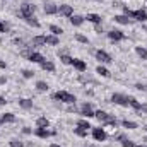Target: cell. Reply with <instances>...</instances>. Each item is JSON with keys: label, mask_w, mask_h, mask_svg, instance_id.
<instances>
[{"label": "cell", "mask_w": 147, "mask_h": 147, "mask_svg": "<svg viewBox=\"0 0 147 147\" xmlns=\"http://www.w3.org/2000/svg\"><path fill=\"white\" fill-rule=\"evenodd\" d=\"M53 98L62 101V103H67V105H74L75 103V96L70 94V92H67V91H58V92H55Z\"/></svg>", "instance_id": "obj_1"}, {"label": "cell", "mask_w": 147, "mask_h": 147, "mask_svg": "<svg viewBox=\"0 0 147 147\" xmlns=\"http://www.w3.org/2000/svg\"><path fill=\"white\" fill-rule=\"evenodd\" d=\"M34 10H36V5H33V3H22V5H21V17H22V19L33 17Z\"/></svg>", "instance_id": "obj_2"}, {"label": "cell", "mask_w": 147, "mask_h": 147, "mask_svg": "<svg viewBox=\"0 0 147 147\" xmlns=\"http://www.w3.org/2000/svg\"><path fill=\"white\" fill-rule=\"evenodd\" d=\"M94 116L103 123V125H106V123H110V121H115L116 118L115 116H111L110 113H106V111H103V110H99V111H94Z\"/></svg>", "instance_id": "obj_3"}, {"label": "cell", "mask_w": 147, "mask_h": 147, "mask_svg": "<svg viewBox=\"0 0 147 147\" xmlns=\"http://www.w3.org/2000/svg\"><path fill=\"white\" fill-rule=\"evenodd\" d=\"M111 101L115 103V105H118V106H128V96H125V94H120V92H115L113 96H111Z\"/></svg>", "instance_id": "obj_4"}, {"label": "cell", "mask_w": 147, "mask_h": 147, "mask_svg": "<svg viewBox=\"0 0 147 147\" xmlns=\"http://www.w3.org/2000/svg\"><path fill=\"white\" fill-rule=\"evenodd\" d=\"M58 14H60V16H63V17H72V16H74L72 5H69V3H62V5L58 7Z\"/></svg>", "instance_id": "obj_5"}, {"label": "cell", "mask_w": 147, "mask_h": 147, "mask_svg": "<svg viewBox=\"0 0 147 147\" xmlns=\"http://www.w3.org/2000/svg\"><path fill=\"white\" fill-rule=\"evenodd\" d=\"M92 137H94L98 142H103V140H106V137H108V135H106L105 128H101V127H99V128H92Z\"/></svg>", "instance_id": "obj_6"}, {"label": "cell", "mask_w": 147, "mask_h": 147, "mask_svg": "<svg viewBox=\"0 0 147 147\" xmlns=\"http://www.w3.org/2000/svg\"><path fill=\"white\" fill-rule=\"evenodd\" d=\"M96 58H98L101 63H111V62H113L111 57L106 53V51H103V50H98V51H96Z\"/></svg>", "instance_id": "obj_7"}, {"label": "cell", "mask_w": 147, "mask_h": 147, "mask_svg": "<svg viewBox=\"0 0 147 147\" xmlns=\"http://www.w3.org/2000/svg\"><path fill=\"white\" fill-rule=\"evenodd\" d=\"M80 113L86 116V118H92L94 116V111H92V106L89 105V103H84L82 106H80Z\"/></svg>", "instance_id": "obj_8"}, {"label": "cell", "mask_w": 147, "mask_h": 147, "mask_svg": "<svg viewBox=\"0 0 147 147\" xmlns=\"http://www.w3.org/2000/svg\"><path fill=\"white\" fill-rule=\"evenodd\" d=\"M108 38H110L111 41H121V39H125V33H121L118 29H113V31L108 33Z\"/></svg>", "instance_id": "obj_9"}, {"label": "cell", "mask_w": 147, "mask_h": 147, "mask_svg": "<svg viewBox=\"0 0 147 147\" xmlns=\"http://www.w3.org/2000/svg\"><path fill=\"white\" fill-rule=\"evenodd\" d=\"M72 65H74V69H75V70H79V72H84V70L87 69L86 62H84V60H80V58H74Z\"/></svg>", "instance_id": "obj_10"}, {"label": "cell", "mask_w": 147, "mask_h": 147, "mask_svg": "<svg viewBox=\"0 0 147 147\" xmlns=\"http://www.w3.org/2000/svg\"><path fill=\"white\" fill-rule=\"evenodd\" d=\"M34 135H38L39 139H46V137H50V135H55V132H50V130H46V128H36V130H34Z\"/></svg>", "instance_id": "obj_11"}, {"label": "cell", "mask_w": 147, "mask_h": 147, "mask_svg": "<svg viewBox=\"0 0 147 147\" xmlns=\"http://www.w3.org/2000/svg\"><path fill=\"white\" fill-rule=\"evenodd\" d=\"M113 19H115V22H118V24H132V21H134V19H130V17L125 16V14H121V16H115Z\"/></svg>", "instance_id": "obj_12"}, {"label": "cell", "mask_w": 147, "mask_h": 147, "mask_svg": "<svg viewBox=\"0 0 147 147\" xmlns=\"http://www.w3.org/2000/svg\"><path fill=\"white\" fill-rule=\"evenodd\" d=\"M45 60H46V58H45L41 53H31V55H29V62H33V63H39V65H41Z\"/></svg>", "instance_id": "obj_13"}, {"label": "cell", "mask_w": 147, "mask_h": 147, "mask_svg": "<svg viewBox=\"0 0 147 147\" xmlns=\"http://www.w3.org/2000/svg\"><path fill=\"white\" fill-rule=\"evenodd\" d=\"M45 14H48V16L58 14V7H57L55 3H46V5H45Z\"/></svg>", "instance_id": "obj_14"}, {"label": "cell", "mask_w": 147, "mask_h": 147, "mask_svg": "<svg viewBox=\"0 0 147 147\" xmlns=\"http://www.w3.org/2000/svg\"><path fill=\"white\" fill-rule=\"evenodd\" d=\"M19 106L24 108V110H31L33 108V101L28 99V98H22V99H19Z\"/></svg>", "instance_id": "obj_15"}, {"label": "cell", "mask_w": 147, "mask_h": 147, "mask_svg": "<svg viewBox=\"0 0 147 147\" xmlns=\"http://www.w3.org/2000/svg\"><path fill=\"white\" fill-rule=\"evenodd\" d=\"M41 69H43V70H48V72H55V63L50 62V60H45V62L41 63Z\"/></svg>", "instance_id": "obj_16"}, {"label": "cell", "mask_w": 147, "mask_h": 147, "mask_svg": "<svg viewBox=\"0 0 147 147\" xmlns=\"http://www.w3.org/2000/svg\"><path fill=\"white\" fill-rule=\"evenodd\" d=\"M0 120H2V123H12V121H16V116H14V113H3Z\"/></svg>", "instance_id": "obj_17"}, {"label": "cell", "mask_w": 147, "mask_h": 147, "mask_svg": "<svg viewBox=\"0 0 147 147\" xmlns=\"http://www.w3.org/2000/svg\"><path fill=\"white\" fill-rule=\"evenodd\" d=\"M84 21H86V17H82V16H72L70 17V24L72 26H82Z\"/></svg>", "instance_id": "obj_18"}, {"label": "cell", "mask_w": 147, "mask_h": 147, "mask_svg": "<svg viewBox=\"0 0 147 147\" xmlns=\"http://www.w3.org/2000/svg\"><path fill=\"white\" fill-rule=\"evenodd\" d=\"M46 45V36H34L33 38V46H45Z\"/></svg>", "instance_id": "obj_19"}, {"label": "cell", "mask_w": 147, "mask_h": 147, "mask_svg": "<svg viewBox=\"0 0 147 147\" xmlns=\"http://www.w3.org/2000/svg\"><path fill=\"white\" fill-rule=\"evenodd\" d=\"M86 19L89 22H92V24H101V16H98V14H87Z\"/></svg>", "instance_id": "obj_20"}, {"label": "cell", "mask_w": 147, "mask_h": 147, "mask_svg": "<svg viewBox=\"0 0 147 147\" xmlns=\"http://www.w3.org/2000/svg\"><path fill=\"white\" fill-rule=\"evenodd\" d=\"M121 125H123V128H128V130H135V128L139 127L135 121H130V120H123Z\"/></svg>", "instance_id": "obj_21"}, {"label": "cell", "mask_w": 147, "mask_h": 147, "mask_svg": "<svg viewBox=\"0 0 147 147\" xmlns=\"http://www.w3.org/2000/svg\"><path fill=\"white\" fill-rule=\"evenodd\" d=\"M128 106H132L134 110H137V111H139L142 105H140V103H139V101H137L135 98H132V96H130V98H128Z\"/></svg>", "instance_id": "obj_22"}, {"label": "cell", "mask_w": 147, "mask_h": 147, "mask_svg": "<svg viewBox=\"0 0 147 147\" xmlns=\"http://www.w3.org/2000/svg\"><path fill=\"white\" fill-rule=\"evenodd\" d=\"M36 125H38V128H48V125H50V121H48V120H46L45 116H41V118H38Z\"/></svg>", "instance_id": "obj_23"}, {"label": "cell", "mask_w": 147, "mask_h": 147, "mask_svg": "<svg viewBox=\"0 0 147 147\" xmlns=\"http://www.w3.org/2000/svg\"><path fill=\"white\" fill-rule=\"evenodd\" d=\"M77 127H80V128H84V130H89V128H92V127H91V123H89L87 120H84V118H80V120L77 121Z\"/></svg>", "instance_id": "obj_24"}, {"label": "cell", "mask_w": 147, "mask_h": 147, "mask_svg": "<svg viewBox=\"0 0 147 147\" xmlns=\"http://www.w3.org/2000/svg\"><path fill=\"white\" fill-rule=\"evenodd\" d=\"M60 41H58V38L55 36V34H50V36H46V45H51V46H57Z\"/></svg>", "instance_id": "obj_25"}, {"label": "cell", "mask_w": 147, "mask_h": 147, "mask_svg": "<svg viewBox=\"0 0 147 147\" xmlns=\"http://www.w3.org/2000/svg\"><path fill=\"white\" fill-rule=\"evenodd\" d=\"M135 51H137V55H139L142 60H147V50L146 48H142V46H135Z\"/></svg>", "instance_id": "obj_26"}, {"label": "cell", "mask_w": 147, "mask_h": 147, "mask_svg": "<svg viewBox=\"0 0 147 147\" xmlns=\"http://www.w3.org/2000/svg\"><path fill=\"white\" fill-rule=\"evenodd\" d=\"M36 89H38V91H41V92H46L50 87H48V84H46V82H43V80H38V82H36Z\"/></svg>", "instance_id": "obj_27"}, {"label": "cell", "mask_w": 147, "mask_h": 147, "mask_svg": "<svg viewBox=\"0 0 147 147\" xmlns=\"http://www.w3.org/2000/svg\"><path fill=\"white\" fill-rule=\"evenodd\" d=\"M50 31H51V34H55V36H60V34L63 33V29H62L60 26H55V24L50 26Z\"/></svg>", "instance_id": "obj_28"}, {"label": "cell", "mask_w": 147, "mask_h": 147, "mask_svg": "<svg viewBox=\"0 0 147 147\" xmlns=\"http://www.w3.org/2000/svg\"><path fill=\"white\" fill-rule=\"evenodd\" d=\"M96 74H99L101 77H110V70H108L106 67H101V65L96 69Z\"/></svg>", "instance_id": "obj_29"}, {"label": "cell", "mask_w": 147, "mask_h": 147, "mask_svg": "<svg viewBox=\"0 0 147 147\" xmlns=\"http://www.w3.org/2000/svg\"><path fill=\"white\" fill-rule=\"evenodd\" d=\"M74 134H75L77 137H87V130H84V128H80V127L74 128Z\"/></svg>", "instance_id": "obj_30"}, {"label": "cell", "mask_w": 147, "mask_h": 147, "mask_svg": "<svg viewBox=\"0 0 147 147\" xmlns=\"http://www.w3.org/2000/svg\"><path fill=\"white\" fill-rule=\"evenodd\" d=\"M60 60H62V63H65V65H72V62H74V58L69 57V55H60Z\"/></svg>", "instance_id": "obj_31"}, {"label": "cell", "mask_w": 147, "mask_h": 147, "mask_svg": "<svg viewBox=\"0 0 147 147\" xmlns=\"http://www.w3.org/2000/svg\"><path fill=\"white\" fill-rule=\"evenodd\" d=\"M75 39H77L79 43H82V45H87V43H89V39L84 36V34H80V33H77V34H75Z\"/></svg>", "instance_id": "obj_32"}, {"label": "cell", "mask_w": 147, "mask_h": 147, "mask_svg": "<svg viewBox=\"0 0 147 147\" xmlns=\"http://www.w3.org/2000/svg\"><path fill=\"white\" fill-rule=\"evenodd\" d=\"M24 21H26L29 26H33V28H39V22H38L34 17H28V19H24Z\"/></svg>", "instance_id": "obj_33"}, {"label": "cell", "mask_w": 147, "mask_h": 147, "mask_svg": "<svg viewBox=\"0 0 147 147\" xmlns=\"http://www.w3.org/2000/svg\"><path fill=\"white\" fill-rule=\"evenodd\" d=\"M121 147H135V144L132 140H128V139H123L121 140Z\"/></svg>", "instance_id": "obj_34"}, {"label": "cell", "mask_w": 147, "mask_h": 147, "mask_svg": "<svg viewBox=\"0 0 147 147\" xmlns=\"http://www.w3.org/2000/svg\"><path fill=\"white\" fill-rule=\"evenodd\" d=\"M33 75H34V72H31V70H28V69L22 70V77H24V79H31Z\"/></svg>", "instance_id": "obj_35"}, {"label": "cell", "mask_w": 147, "mask_h": 147, "mask_svg": "<svg viewBox=\"0 0 147 147\" xmlns=\"http://www.w3.org/2000/svg\"><path fill=\"white\" fill-rule=\"evenodd\" d=\"M10 147H22V142L17 140V139H12L10 140Z\"/></svg>", "instance_id": "obj_36"}, {"label": "cell", "mask_w": 147, "mask_h": 147, "mask_svg": "<svg viewBox=\"0 0 147 147\" xmlns=\"http://www.w3.org/2000/svg\"><path fill=\"white\" fill-rule=\"evenodd\" d=\"M135 87H137L139 91H146V89H147L146 84H140V82H139V84H135Z\"/></svg>", "instance_id": "obj_37"}, {"label": "cell", "mask_w": 147, "mask_h": 147, "mask_svg": "<svg viewBox=\"0 0 147 147\" xmlns=\"http://www.w3.org/2000/svg\"><path fill=\"white\" fill-rule=\"evenodd\" d=\"M22 132H24L26 135H29V134H31V128H29V127H24V128H22Z\"/></svg>", "instance_id": "obj_38"}, {"label": "cell", "mask_w": 147, "mask_h": 147, "mask_svg": "<svg viewBox=\"0 0 147 147\" xmlns=\"http://www.w3.org/2000/svg\"><path fill=\"white\" fill-rule=\"evenodd\" d=\"M139 111H142V113H147V105H142V106H140V110Z\"/></svg>", "instance_id": "obj_39"}, {"label": "cell", "mask_w": 147, "mask_h": 147, "mask_svg": "<svg viewBox=\"0 0 147 147\" xmlns=\"http://www.w3.org/2000/svg\"><path fill=\"white\" fill-rule=\"evenodd\" d=\"M96 31H98V33H103V28H101L99 24H96Z\"/></svg>", "instance_id": "obj_40"}, {"label": "cell", "mask_w": 147, "mask_h": 147, "mask_svg": "<svg viewBox=\"0 0 147 147\" xmlns=\"http://www.w3.org/2000/svg\"><path fill=\"white\" fill-rule=\"evenodd\" d=\"M0 33H5V24L0 22Z\"/></svg>", "instance_id": "obj_41"}, {"label": "cell", "mask_w": 147, "mask_h": 147, "mask_svg": "<svg viewBox=\"0 0 147 147\" xmlns=\"http://www.w3.org/2000/svg\"><path fill=\"white\" fill-rule=\"evenodd\" d=\"M5 67H7V63H5V62H2V60H0V69H5Z\"/></svg>", "instance_id": "obj_42"}, {"label": "cell", "mask_w": 147, "mask_h": 147, "mask_svg": "<svg viewBox=\"0 0 147 147\" xmlns=\"http://www.w3.org/2000/svg\"><path fill=\"white\" fill-rule=\"evenodd\" d=\"M0 84H5V77H0Z\"/></svg>", "instance_id": "obj_43"}, {"label": "cell", "mask_w": 147, "mask_h": 147, "mask_svg": "<svg viewBox=\"0 0 147 147\" xmlns=\"http://www.w3.org/2000/svg\"><path fill=\"white\" fill-rule=\"evenodd\" d=\"M5 103H7V101H5L3 98H0V105H5Z\"/></svg>", "instance_id": "obj_44"}, {"label": "cell", "mask_w": 147, "mask_h": 147, "mask_svg": "<svg viewBox=\"0 0 147 147\" xmlns=\"http://www.w3.org/2000/svg\"><path fill=\"white\" fill-rule=\"evenodd\" d=\"M50 147H60V146H58V144H51Z\"/></svg>", "instance_id": "obj_45"}, {"label": "cell", "mask_w": 147, "mask_h": 147, "mask_svg": "<svg viewBox=\"0 0 147 147\" xmlns=\"http://www.w3.org/2000/svg\"><path fill=\"white\" fill-rule=\"evenodd\" d=\"M135 147H147V146H135Z\"/></svg>", "instance_id": "obj_46"}, {"label": "cell", "mask_w": 147, "mask_h": 147, "mask_svg": "<svg viewBox=\"0 0 147 147\" xmlns=\"http://www.w3.org/2000/svg\"><path fill=\"white\" fill-rule=\"evenodd\" d=\"M86 147H94V146H86Z\"/></svg>", "instance_id": "obj_47"}, {"label": "cell", "mask_w": 147, "mask_h": 147, "mask_svg": "<svg viewBox=\"0 0 147 147\" xmlns=\"http://www.w3.org/2000/svg\"><path fill=\"white\" fill-rule=\"evenodd\" d=\"M146 132H147V125H146Z\"/></svg>", "instance_id": "obj_48"}]
</instances>
